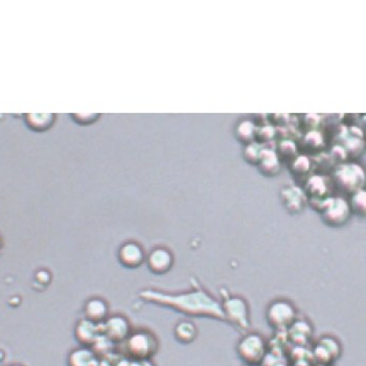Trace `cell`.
<instances>
[{
	"mask_svg": "<svg viewBox=\"0 0 366 366\" xmlns=\"http://www.w3.org/2000/svg\"><path fill=\"white\" fill-rule=\"evenodd\" d=\"M9 366H22V365H9Z\"/></svg>",
	"mask_w": 366,
	"mask_h": 366,
	"instance_id": "28",
	"label": "cell"
},
{
	"mask_svg": "<svg viewBox=\"0 0 366 366\" xmlns=\"http://www.w3.org/2000/svg\"><path fill=\"white\" fill-rule=\"evenodd\" d=\"M221 305L224 314V320L229 321L234 327L241 331H247L249 329V308L245 300L239 296H233L226 298Z\"/></svg>",
	"mask_w": 366,
	"mask_h": 366,
	"instance_id": "6",
	"label": "cell"
},
{
	"mask_svg": "<svg viewBox=\"0 0 366 366\" xmlns=\"http://www.w3.org/2000/svg\"><path fill=\"white\" fill-rule=\"evenodd\" d=\"M288 336L292 343L301 347L311 339V325L305 320H296L288 329Z\"/></svg>",
	"mask_w": 366,
	"mask_h": 366,
	"instance_id": "16",
	"label": "cell"
},
{
	"mask_svg": "<svg viewBox=\"0 0 366 366\" xmlns=\"http://www.w3.org/2000/svg\"><path fill=\"white\" fill-rule=\"evenodd\" d=\"M158 343L149 332L140 331L129 335L126 339V350L132 360L150 359L157 352Z\"/></svg>",
	"mask_w": 366,
	"mask_h": 366,
	"instance_id": "3",
	"label": "cell"
},
{
	"mask_svg": "<svg viewBox=\"0 0 366 366\" xmlns=\"http://www.w3.org/2000/svg\"><path fill=\"white\" fill-rule=\"evenodd\" d=\"M267 321L273 329L285 331L296 320V310L287 300H276L267 309Z\"/></svg>",
	"mask_w": 366,
	"mask_h": 366,
	"instance_id": "7",
	"label": "cell"
},
{
	"mask_svg": "<svg viewBox=\"0 0 366 366\" xmlns=\"http://www.w3.org/2000/svg\"><path fill=\"white\" fill-rule=\"evenodd\" d=\"M239 357L247 365H262L267 355V345L262 336L258 334H249L239 343Z\"/></svg>",
	"mask_w": 366,
	"mask_h": 366,
	"instance_id": "2",
	"label": "cell"
},
{
	"mask_svg": "<svg viewBox=\"0 0 366 366\" xmlns=\"http://www.w3.org/2000/svg\"><path fill=\"white\" fill-rule=\"evenodd\" d=\"M258 136L263 142H268L273 136V130L270 127H264V128L261 129Z\"/></svg>",
	"mask_w": 366,
	"mask_h": 366,
	"instance_id": "25",
	"label": "cell"
},
{
	"mask_svg": "<svg viewBox=\"0 0 366 366\" xmlns=\"http://www.w3.org/2000/svg\"><path fill=\"white\" fill-rule=\"evenodd\" d=\"M175 337L179 343L189 345L197 337V329L191 321H182L176 325Z\"/></svg>",
	"mask_w": 366,
	"mask_h": 366,
	"instance_id": "19",
	"label": "cell"
},
{
	"mask_svg": "<svg viewBox=\"0 0 366 366\" xmlns=\"http://www.w3.org/2000/svg\"><path fill=\"white\" fill-rule=\"evenodd\" d=\"M310 169V160L305 156H300L293 160V167L292 172L296 173V175H305L309 172Z\"/></svg>",
	"mask_w": 366,
	"mask_h": 366,
	"instance_id": "23",
	"label": "cell"
},
{
	"mask_svg": "<svg viewBox=\"0 0 366 366\" xmlns=\"http://www.w3.org/2000/svg\"><path fill=\"white\" fill-rule=\"evenodd\" d=\"M350 211L358 216H365L366 211V193L365 189L352 194L349 203Z\"/></svg>",
	"mask_w": 366,
	"mask_h": 366,
	"instance_id": "20",
	"label": "cell"
},
{
	"mask_svg": "<svg viewBox=\"0 0 366 366\" xmlns=\"http://www.w3.org/2000/svg\"><path fill=\"white\" fill-rule=\"evenodd\" d=\"M254 126L252 122H241L240 126L236 129V137L243 144H249L253 140L254 138Z\"/></svg>",
	"mask_w": 366,
	"mask_h": 366,
	"instance_id": "21",
	"label": "cell"
},
{
	"mask_svg": "<svg viewBox=\"0 0 366 366\" xmlns=\"http://www.w3.org/2000/svg\"><path fill=\"white\" fill-rule=\"evenodd\" d=\"M247 366H262V365H247Z\"/></svg>",
	"mask_w": 366,
	"mask_h": 366,
	"instance_id": "29",
	"label": "cell"
},
{
	"mask_svg": "<svg viewBox=\"0 0 366 366\" xmlns=\"http://www.w3.org/2000/svg\"><path fill=\"white\" fill-rule=\"evenodd\" d=\"M103 334L113 343L126 341L131 334L129 321L122 316H113L102 323Z\"/></svg>",
	"mask_w": 366,
	"mask_h": 366,
	"instance_id": "9",
	"label": "cell"
},
{
	"mask_svg": "<svg viewBox=\"0 0 366 366\" xmlns=\"http://www.w3.org/2000/svg\"><path fill=\"white\" fill-rule=\"evenodd\" d=\"M120 263L122 266L127 268H137L140 267L142 263L145 262V252L144 249L136 244V243L129 242L122 245L120 249Z\"/></svg>",
	"mask_w": 366,
	"mask_h": 366,
	"instance_id": "13",
	"label": "cell"
},
{
	"mask_svg": "<svg viewBox=\"0 0 366 366\" xmlns=\"http://www.w3.org/2000/svg\"><path fill=\"white\" fill-rule=\"evenodd\" d=\"M328 193H329V187L325 178L318 175L309 178L305 185V194L312 200V202H318V207H320L323 201L329 198L327 197Z\"/></svg>",
	"mask_w": 366,
	"mask_h": 366,
	"instance_id": "14",
	"label": "cell"
},
{
	"mask_svg": "<svg viewBox=\"0 0 366 366\" xmlns=\"http://www.w3.org/2000/svg\"><path fill=\"white\" fill-rule=\"evenodd\" d=\"M312 355L319 365L330 366L340 357V343L333 337H323L317 341Z\"/></svg>",
	"mask_w": 366,
	"mask_h": 366,
	"instance_id": "8",
	"label": "cell"
},
{
	"mask_svg": "<svg viewBox=\"0 0 366 366\" xmlns=\"http://www.w3.org/2000/svg\"><path fill=\"white\" fill-rule=\"evenodd\" d=\"M149 269L155 274L167 273L174 264V256L166 249H156L147 258Z\"/></svg>",
	"mask_w": 366,
	"mask_h": 366,
	"instance_id": "12",
	"label": "cell"
},
{
	"mask_svg": "<svg viewBox=\"0 0 366 366\" xmlns=\"http://www.w3.org/2000/svg\"><path fill=\"white\" fill-rule=\"evenodd\" d=\"M140 296L142 300L173 308L176 311L187 315L213 317L224 320L222 305L199 287L194 291L182 294H167L155 290H142Z\"/></svg>",
	"mask_w": 366,
	"mask_h": 366,
	"instance_id": "1",
	"label": "cell"
},
{
	"mask_svg": "<svg viewBox=\"0 0 366 366\" xmlns=\"http://www.w3.org/2000/svg\"><path fill=\"white\" fill-rule=\"evenodd\" d=\"M281 201L283 209L292 215L303 211L307 204V196L298 187H283L281 192Z\"/></svg>",
	"mask_w": 366,
	"mask_h": 366,
	"instance_id": "10",
	"label": "cell"
},
{
	"mask_svg": "<svg viewBox=\"0 0 366 366\" xmlns=\"http://www.w3.org/2000/svg\"><path fill=\"white\" fill-rule=\"evenodd\" d=\"M325 224L331 227H341L347 224L350 215L349 202L341 197L328 198L319 207Z\"/></svg>",
	"mask_w": 366,
	"mask_h": 366,
	"instance_id": "4",
	"label": "cell"
},
{
	"mask_svg": "<svg viewBox=\"0 0 366 366\" xmlns=\"http://www.w3.org/2000/svg\"><path fill=\"white\" fill-rule=\"evenodd\" d=\"M129 366H155L151 359H140V360H131Z\"/></svg>",
	"mask_w": 366,
	"mask_h": 366,
	"instance_id": "26",
	"label": "cell"
},
{
	"mask_svg": "<svg viewBox=\"0 0 366 366\" xmlns=\"http://www.w3.org/2000/svg\"><path fill=\"white\" fill-rule=\"evenodd\" d=\"M296 146H294L293 142H283L280 147V156H282L283 158L290 157V156L294 155L296 154Z\"/></svg>",
	"mask_w": 366,
	"mask_h": 366,
	"instance_id": "24",
	"label": "cell"
},
{
	"mask_svg": "<svg viewBox=\"0 0 366 366\" xmlns=\"http://www.w3.org/2000/svg\"><path fill=\"white\" fill-rule=\"evenodd\" d=\"M319 366H329V365H319Z\"/></svg>",
	"mask_w": 366,
	"mask_h": 366,
	"instance_id": "30",
	"label": "cell"
},
{
	"mask_svg": "<svg viewBox=\"0 0 366 366\" xmlns=\"http://www.w3.org/2000/svg\"><path fill=\"white\" fill-rule=\"evenodd\" d=\"M1 247H2V241H1V239H0V250H1Z\"/></svg>",
	"mask_w": 366,
	"mask_h": 366,
	"instance_id": "27",
	"label": "cell"
},
{
	"mask_svg": "<svg viewBox=\"0 0 366 366\" xmlns=\"http://www.w3.org/2000/svg\"><path fill=\"white\" fill-rule=\"evenodd\" d=\"M260 149L258 145H249L244 151L245 160L250 164L258 166V162H260L261 154H262V150H260Z\"/></svg>",
	"mask_w": 366,
	"mask_h": 366,
	"instance_id": "22",
	"label": "cell"
},
{
	"mask_svg": "<svg viewBox=\"0 0 366 366\" xmlns=\"http://www.w3.org/2000/svg\"><path fill=\"white\" fill-rule=\"evenodd\" d=\"M334 179L343 191L354 194L362 189L365 183V175L362 167L358 164H345L337 167Z\"/></svg>",
	"mask_w": 366,
	"mask_h": 366,
	"instance_id": "5",
	"label": "cell"
},
{
	"mask_svg": "<svg viewBox=\"0 0 366 366\" xmlns=\"http://www.w3.org/2000/svg\"><path fill=\"white\" fill-rule=\"evenodd\" d=\"M100 335H103L102 323L87 318L80 321L75 328V337L83 347L95 345Z\"/></svg>",
	"mask_w": 366,
	"mask_h": 366,
	"instance_id": "11",
	"label": "cell"
},
{
	"mask_svg": "<svg viewBox=\"0 0 366 366\" xmlns=\"http://www.w3.org/2000/svg\"><path fill=\"white\" fill-rule=\"evenodd\" d=\"M258 166L261 173L267 177H274L281 171L278 155L273 151L262 150Z\"/></svg>",
	"mask_w": 366,
	"mask_h": 366,
	"instance_id": "17",
	"label": "cell"
},
{
	"mask_svg": "<svg viewBox=\"0 0 366 366\" xmlns=\"http://www.w3.org/2000/svg\"><path fill=\"white\" fill-rule=\"evenodd\" d=\"M85 313H86L87 319L95 321V323H100L106 319L107 313H108V307L106 303L102 300H89L85 307Z\"/></svg>",
	"mask_w": 366,
	"mask_h": 366,
	"instance_id": "18",
	"label": "cell"
},
{
	"mask_svg": "<svg viewBox=\"0 0 366 366\" xmlns=\"http://www.w3.org/2000/svg\"><path fill=\"white\" fill-rule=\"evenodd\" d=\"M100 360L95 350L89 347H78L69 354L68 366H99Z\"/></svg>",
	"mask_w": 366,
	"mask_h": 366,
	"instance_id": "15",
	"label": "cell"
}]
</instances>
